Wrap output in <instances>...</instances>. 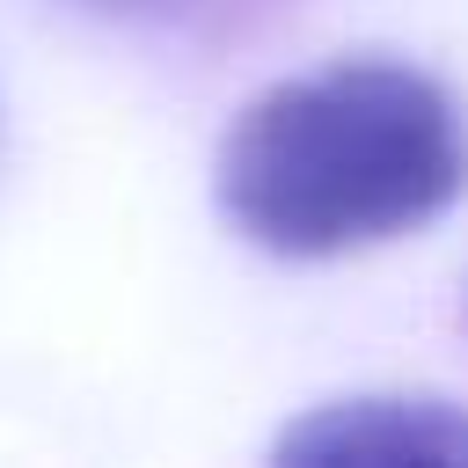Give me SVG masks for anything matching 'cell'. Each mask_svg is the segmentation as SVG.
<instances>
[{"label": "cell", "mask_w": 468, "mask_h": 468, "mask_svg": "<svg viewBox=\"0 0 468 468\" xmlns=\"http://www.w3.org/2000/svg\"><path fill=\"white\" fill-rule=\"evenodd\" d=\"M468 183V132L439 80L351 58L263 88L219 146L227 219L278 256H344L424 227Z\"/></svg>", "instance_id": "1"}, {"label": "cell", "mask_w": 468, "mask_h": 468, "mask_svg": "<svg viewBox=\"0 0 468 468\" xmlns=\"http://www.w3.org/2000/svg\"><path fill=\"white\" fill-rule=\"evenodd\" d=\"M285 461H468V417L446 402H329L278 439Z\"/></svg>", "instance_id": "2"}, {"label": "cell", "mask_w": 468, "mask_h": 468, "mask_svg": "<svg viewBox=\"0 0 468 468\" xmlns=\"http://www.w3.org/2000/svg\"><path fill=\"white\" fill-rule=\"evenodd\" d=\"M73 7H88V15H168L183 0H73Z\"/></svg>", "instance_id": "3"}]
</instances>
